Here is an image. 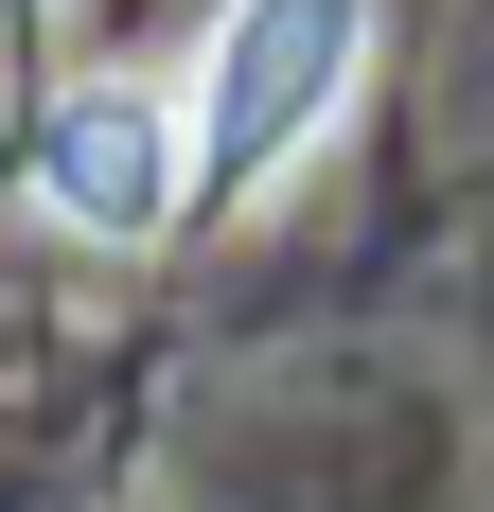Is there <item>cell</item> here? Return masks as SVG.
<instances>
[{
	"mask_svg": "<svg viewBox=\"0 0 494 512\" xmlns=\"http://www.w3.org/2000/svg\"><path fill=\"white\" fill-rule=\"evenodd\" d=\"M353 71H371V0H230L212 53L177 71V106H195V177L247 195V177L318 159L336 106H353Z\"/></svg>",
	"mask_w": 494,
	"mask_h": 512,
	"instance_id": "obj_1",
	"label": "cell"
},
{
	"mask_svg": "<svg viewBox=\"0 0 494 512\" xmlns=\"http://www.w3.org/2000/svg\"><path fill=\"white\" fill-rule=\"evenodd\" d=\"M36 212L89 230V248H159L177 212H212L195 106H177V89H71V106L36 124Z\"/></svg>",
	"mask_w": 494,
	"mask_h": 512,
	"instance_id": "obj_2",
	"label": "cell"
},
{
	"mask_svg": "<svg viewBox=\"0 0 494 512\" xmlns=\"http://www.w3.org/2000/svg\"><path fill=\"white\" fill-rule=\"evenodd\" d=\"M0 18H53V0H0Z\"/></svg>",
	"mask_w": 494,
	"mask_h": 512,
	"instance_id": "obj_3",
	"label": "cell"
}]
</instances>
